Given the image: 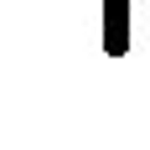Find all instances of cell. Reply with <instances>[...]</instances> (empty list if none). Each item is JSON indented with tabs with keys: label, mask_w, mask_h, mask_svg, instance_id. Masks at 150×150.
Segmentation results:
<instances>
[{
	"label": "cell",
	"mask_w": 150,
	"mask_h": 150,
	"mask_svg": "<svg viewBox=\"0 0 150 150\" xmlns=\"http://www.w3.org/2000/svg\"><path fill=\"white\" fill-rule=\"evenodd\" d=\"M104 52L109 57L129 52V0H104Z\"/></svg>",
	"instance_id": "obj_1"
}]
</instances>
